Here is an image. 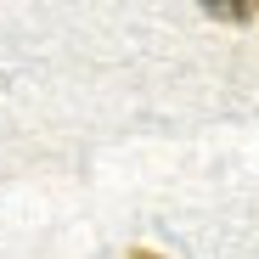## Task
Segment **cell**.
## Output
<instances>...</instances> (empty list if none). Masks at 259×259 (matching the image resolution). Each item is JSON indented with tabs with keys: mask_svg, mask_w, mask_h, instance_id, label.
Here are the masks:
<instances>
[{
	"mask_svg": "<svg viewBox=\"0 0 259 259\" xmlns=\"http://www.w3.org/2000/svg\"><path fill=\"white\" fill-rule=\"evenodd\" d=\"M130 259H158V253H147V248H130Z\"/></svg>",
	"mask_w": 259,
	"mask_h": 259,
	"instance_id": "cell-2",
	"label": "cell"
},
{
	"mask_svg": "<svg viewBox=\"0 0 259 259\" xmlns=\"http://www.w3.org/2000/svg\"><path fill=\"white\" fill-rule=\"evenodd\" d=\"M208 17H214V23H237V28H242V23H253L259 12H253V6H208Z\"/></svg>",
	"mask_w": 259,
	"mask_h": 259,
	"instance_id": "cell-1",
	"label": "cell"
}]
</instances>
